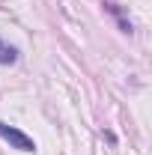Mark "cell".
I'll use <instances>...</instances> for the list:
<instances>
[{
  "mask_svg": "<svg viewBox=\"0 0 152 155\" xmlns=\"http://www.w3.org/2000/svg\"><path fill=\"white\" fill-rule=\"evenodd\" d=\"M15 60H18V51H15L12 45H3V42H0V66H12Z\"/></svg>",
  "mask_w": 152,
  "mask_h": 155,
  "instance_id": "2",
  "label": "cell"
},
{
  "mask_svg": "<svg viewBox=\"0 0 152 155\" xmlns=\"http://www.w3.org/2000/svg\"><path fill=\"white\" fill-rule=\"evenodd\" d=\"M0 137H3L12 149H21V152H33V149H36L33 137H27L24 131H18V128L9 125V122H0Z\"/></svg>",
  "mask_w": 152,
  "mask_h": 155,
  "instance_id": "1",
  "label": "cell"
}]
</instances>
